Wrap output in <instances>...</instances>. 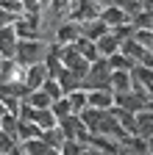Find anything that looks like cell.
Wrapping results in <instances>:
<instances>
[{"mask_svg": "<svg viewBox=\"0 0 153 155\" xmlns=\"http://www.w3.org/2000/svg\"><path fill=\"white\" fill-rule=\"evenodd\" d=\"M47 78H50L47 64H45V61H36V64L23 67V78H20V81L25 83V89H39V86L47 81Z\"/></svg>", "mask_w": 153, "mask_h": 155, "instance_id": "cell-4", "label": "cell"}, {"mask_svg": "<svg viewBox=\"0 0 153 155\" xmlns=\"http://www.w3.org/2000/svg\"><path fill=\"white\" fill-rule=\"evenodd\" d=\"M23 100H25L31 108H50V105H53V97H50L42 86H39V89H28V94L23 97Z\"/></svg>", "mask_w": 153, "mask_h": 155, "instance_id": "cell-10", "label": "cell"}, {"mask_svg": "<svg viewBox=\"0 0 153 155\" xmlns=\"http://www.w3.org/2000/svg\"><path fill=\"white\" fill-rule=\"evenodd\" d=\"M81 31H84V36L86 39H92V42H98V39L109 31V25L100 19V14L98 17H92V19H86V22H81Z\"/></svg>", "mask_w": 153, "mask_h": 155, "instance_id": "cell-9", "label": "cell"}, {"mask_svg": "<svg viewBox=\"0 0 153 155\" xmlns=\"http://www.w3.org/2000/svg\"><path fill=\"white\" fill-rule=\"evenodd\" d=\"M17 152H20V141L0 130V155H17Z\"/></svg>", "mask_w": 153, "mask_h": 155, "instance_id": "cell-17", "label": "cell"}, {"mask_svg": "<svg viewBox=\"0 0 153 155\" xmlns=\"http://www.w3.org/2000/svg\"><path fill=\"white\" fill-rule=\"evenodd\" d=\"M109 86H111L114 94H117V91H128V89H134V75H131V69H111Z\"/></svg>", "mask_w": 153, "mask_h": 155, "instance_id": "cell-8", "label": "cell"}, {"mask_svg": "<svg viewBox=\"0 0 153 155\" xmlns=\"http://www.w3.org/2000/svg\"><path fill=\"white\" fill-rule=\"evenodd\" d=\"M59 127L64 130L67 139H78V141L89 139V130H86V125L81 119V114H64V116H59Z\"/></svg>", "mask_w": 153, "mask_h": 155, "instance_id": "cell-2", "label": "cell"}, {"mask_svg": "<svg viewBox=\"0 0 153 155\" xmlns=\"http://www.w3.org/2000/svg\"><path fill=\"white\" fill-rule=\"evenodd\" d=\"M17 42H20V36L14 33L11 25H3V28H0V55H3V58H14Z\"/></svg>", "mask_w": 153, "mask_h": 155, "instance_id": "cell-7", "label": "cell"}, {"mask_svg": "<svg viewBox=\"0 0 153 155\" xmlns=\"http://www.w3.org/2000/svg\"><path fill=\"white\" fill-rule=\"evenodd\" d=\"M106 61H109V67H111V69H134V61H131V58H128L123 50L111 53V55L106 58Z\"/></svg>", "mask_w": 153, "mask_h": 155, "instance_id": "cell-16", "label": "cell"}, {"mask_svg": "<svg viewBox=\"0 0 153 155\" xmlns=\"http://www.w3.org/2000/svg\"><path fill=\"white\" fill-rule=\"evenodd\" d=\"M36 136H42V130L31 119H20V125H17V141H28V139H36Z\"/></svg>", "mask_w": 153, "mask_h": 155, "instance_id": "cell-15", "label": "cell"}, {"mask_svg": "<svg viewBox=\"0 0 153 155\" xmlns=\"http://www.w3.org/2000/svg\"><path fill=\"white\" fill-rule=\"evenodd\" d=\"M84 36V31H81V22L78 19H61L59 25H56V36H53V42L56 45H72V42H78V39Z\"/></svg>", "mask_w": 153, "mask_h": 155, "instance_id": "cell-3", "label": "cell"}, {"mask_svg": "<svg viewBox=\"0 0 153 155\" xmlns=\"http://www.w3.org/2000/svg\"><path fill=\"white\" fill-rule=\"evenodd\" d=\"M42 139H45V144L53 150V152H59L61 150V144H64V130L59 127V125H53V127H47V130H42Z\"/></svg>", "mask_w": 153, "mask_h": 155, "instance_id": "cell-14", "label": "cell"}, {"mask_svg": "<svg viewBox=\"0 0 153 155\" xmlns=\"http://www.w3.org/2000/svg\"><path fill=\"white\" fill-rule=\"evenodd\" d=\"M20 152H23V155H50L53 150L45 144V139H42V136H36V139L20 141Z\"/></svg>", "mask_w": 153, "mask_h": 155, "instance_id": "cell-11", "label": "cell"}, {"mask_svg": "<svg viewBox=\"0 0 153 155\" xmlns=\"http://www.w3.org/2000/svg\"><path fill=\"white\" fill-rule=\"evenodd\" d=\"M98 3H100V6H106V3H111V0H98Z\"/></svg>", "mask_w": 153, "mask_h": 155, "instance_id": "cell-22", "label": "cell"}, {"mask_svg": "<svg viewBox=\"0 0 153 155\" xmlns=\"http://www.w3.org/2000/svg\"><path fill=\"white\" fill-rule=\"evenodd\" d=\"M0 61H3V55H0Z\"/></svg>", "mask_w": 153, "mask_h": 155, "instance_id": "cell-23", "label": "cell"}, {"mask_svg": "<svg viewBox=\"0 0 153 155\" xmlns=\"http://www.w3.org/2000/svg\"><path fill=\"white\" fill-rule=\"evenodd\" d=\"M120 50V39L114 36L111 31H106L100 39H98V53H100V58H109L111 53H117Z\"/></svg>", "mask_w": 153, "mask_h": 155, "instance_id": "cell-12", "label": "cell"}, {"mask_svg": "<svg viewBox=\"0 0 153 155\" xmlns=\"http://www.w3.org/2000/svg\"><path fill=\"white\" fill-rule=\"evenodd\" d=\"M86 100L92 108H100V111H109L114 105V91L111 86H100V89H86Z\"/></svg>", "mask_w": 153, "mask_h": 155, "instance_id": "cell-5", "label": "cell"}, {"mask_svg": "<svg viewBox=\"0 0 153 155\" xmlns=\"http://www.w3.org/2000/svg\"><path fill=\"white\" fill-rule=\"evenodd\" d=\"M0 8L9 11L11 17H20L23 14V0H0Z\"/></svg>", "mask_w": 153, "mask_h": 155, "instance_id": "cell-19", "label": "cell"}, {"mask_svg": "<svg viewBox=\"0 0 153 155\" xmlns=\"http://www.w3.org/2000/svg\"><path fill=\"white\" fill-rule=\"evenodd\" d=\"M50 45L47 39L42 36H33V39H20L17 42V53H14V61L20 67H28V64H36V61H45V55L50 53Z\"/></svg>", "mask_w": 153, "mask_h": 155, "instance_id": "cell-1", "label": "cell"}, {"mask_svg": "<svg viewBox=\"0 0 153 155\" xmlns=\"http://www.w3.org/2000/svg\"><path fill=\"white\" fill-rule=\"evenodd\" d=\"M6 114V103H3V97H0V116Z\"/></svg>", "mask_w": 153, "mask_h": 155, "instance_id": "cell-21", "label": "cell"}, {"mask_svg": "<svg viewBox=\"0 0 153 155\" xmlns=\"http://www.w3.org/2000/svg\"><path fill=\"white\" fill-rule=\"evenodd\" d=\"M42 89H45V91H47V94L53 97V100H59V97H64V89H61V83H59V81H56V78H53V75L47 78V81H45V83H42Z\"/></svg>", "mask_w": 153, "mask_h": 155, "instance_id": "cell-18", "label": "cell"}, {"mask_svg": "<svg viewBox=\"0 0 153 155\" xmlns=\"http://www.w3.org/2000/svg\"><path fill=\"white\" fill-rule=\"evenodd\" d=\"M100 19H103L109 28H117V25H123V22H131V17L125 14V8L117 6V3H106V6H100Z\"/></svg>", "mask_w": 153, "mask_h": 155, "instance_id": "cell-6", "label": "cell"}, {"mask_svg": "<svg viewBox=\"0 0 153 155\" xmlns=\"http://www.w3.org/2000/svg\"><path fill=\"white\" fill-rule=\"evenodd\" d=\"M148 155H153V133L148 136Z\"/></svg>", "mask_w": 153, "mask_h": 155, "instance_id": "cell-20", "label": "cell"}, {"mask_svg": "<svg viewBox=\"0 0 153 155\" xmlns=\"http://www.w3.org/2000/svg\"><path fill=\"white\" fill-rule=\"evenodd\" d=\"M75 47H78L81 58H84V61H89V64L100 58V53H98V42H92V39H86V36H81L78 42H75Z\"/></svg>", "mask_w": 153, "mask_h": 155, "instance_id": "cell-13", "label": "cell"}]
</instances>
